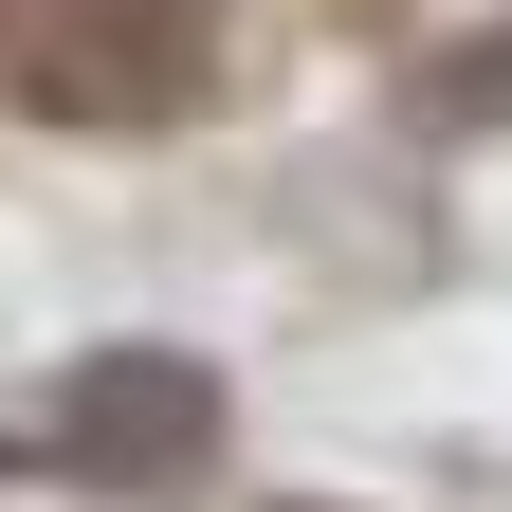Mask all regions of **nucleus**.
Here are the masks:
<instances>
[{"label":"nucleus","instance_id":"1","mask_svg":"<svg viewBox=\"0 0 512 512\" xmlns=\"http://www.w3.org/2000/svg\"><path fill=\"white\" fill-rule=\"evenodd\" d=\"M220 92V0H0V110L37 128H183Z\"/></svg>","mask_w":512,"mask_h":512},{"label":"nucleus","instance_id":"2","mask_svg":"<svg viewBox=\"0 0 512 512\" xmlns=\"http://www.w3.org/2000/svg\"><path fill=\"white\" fill-rule=\"evenodd\" d=\"M55 458H92V476H183V458H220V384L165 366V348H110V366L55 384Z\"/></svg>","mask_w":512,"mask_h":512}]
</instances>
